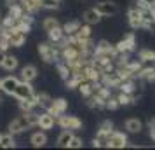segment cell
I'll use <instances>...</instances> for the list:
<instances>
[{
  "label": "cell",
  "mask_w": 155,
  "mask_h": 150,
  "mask_svg": "<svg viewBox=\"0 0 155 150\" xmlns=\"http://www.w3.org/2000/svg\"><path fill=\"white\" fill-rule=\"evenodd\" d=\"M68 110V101L64 100V98H58V100H52L51 101L49 108H47V112L54 115V117H59V115H63L64 112Z\"/></svg>",
  "instance_id": "9"
},
{
  "label": "cell",
  "mask_w": 155,
  "mask_h": 150,
  "mask_svg": "<svg viewBox=\"0 0 155 150\" xmlns=\"http://www.w3.org/2000/svg\"><path fill=\"white\" fill-rule=\"evenodd\" d=\"M126 131L127 133H131V135H136V133H141V129H143V122L140 119H127L126 121Z\"/></svg>",
  "instance_id": "16"
},
{
  "label": "cell",
  "mask_w": 155,
  "mask_h": 150,
  "mask_svg": "<svg viewBox=\"0 0 155 150\" xmlns=\"http://www.w3.org/2000/svg\"><path fill=\"white\" fill-rule=\"evenodd\" d=\"M148 128H150V129H155V117L148 121Z\"/></svg>",
  "instance_id": "34"
},
{
  "label": "cell",
  "mask_w": 155,
  "mask_h": 150,
  "mask_svg": "<svg viewBox=\"0 0 155 150\" xmlns=\"http://www.w3.org/2000/svg\"><path fill=\"white\" fill-rule=\"evenodd\" d=\"M138 79L145 80V82H155V66L153 68H145V70L140 72Z\"/></svg>",
  "instance_id": "25"
},
{
  "label": "cell",
  "mask_w": 155,
  "mask_h": 150,
  "mask_svg": "<svg viewBox=\"0 0 155 150\" xmlns=\"http://www.w3.org/2000/svg\"><path fill=\"white\" fill-rule=\"evenodd\" d=\"M92 35V32H91V25H87L85 23L84 26H80V30L77 32V35H75V38H78V40H89Z\"/></svg>",
  "instance_id": "23"
},
{
  "label": "cell",
  "mask_w": 155,
  "mask_h": 150,
  "mask_svg": "<svg viewBox=\"0 0 155 150\" xmlns=\"http://www.w3.org/2000/svg\"><path fill=\"white\" fill-rule=\"evenodd\" d=\"M23 115L28 119V122L31 126H38V119H40V114H37L35 110H28V112H23Z\"/></svg>",
  "instance_id": "29"
},
{
  "label": "cell",
  "mask_w": 155,
  "mask_h": 150,
  "mask_svg": "<svg viewBox=\"0 0 155 150\" xmlns=\"http://www.w3.org/2000/svg\"><path fill=\"white\" fill-rule=\"evenodd\" d=\"M4 58H5V52H2V51H0V66H2V61H4Z\"/></svg>",
  "instance_id": "36"
},
{
  "label": "cell",
  "mask_w": 155,
  "mask_h": 150,
  "mask_svg": "<svg viewBox=\"0 0 155 150\" xmlns=\"http://www.w3.org/2000/svg\"><path fill=\"white\" fill-rule=\"evenodd\" d=\"M37 75H38V70H37V66H33V65H26V66L21 68V80L33 82L37 79Z\"/></svg>",
  "instance_id": "14"
},
{
  "label": "cell",
  "mask_w": 155,
  "mask_h": 150,
  "mask_svg": "<svg viewBox=\"0 0 155 150\" xmlns=\"http://www.w3.org/2000/svg\"><path fill=\"white\" fill-rule=\"evenodd\" d=\"M127 21L131 25V28L134 30L143 28V9L140 5H133L127 12Z\"/></svg>",
  "instance_id": "4"
},
{
  "label": "cell",
  "mask_w": 155,
  "mask_h": 150,
  "mask_svg": "<svg viewBox=\"0 0 155 150\" xmlns=\"http://www.w3.org/2000/svg\"><path fill=\"white\" fill-rule=\"evenodd\" d=\"M40 4H42V9H47V11L61 7V0H40Z\"/></svg>",
  "instance_id": "28"
},
{
  "label": "cell",
  "mask_w": 155,
  "mask_h": 150,
  "mask_svg": "<svg viewBox=\"0 0 155 150\" xmlns=\"http://www.w3.org/2000/svg\"><path fill=\"white\" fill-rule=\"evenodd\" d=\"M30 143H31V147H35V148H40V147H44L45 143H47V135L42 131H37V133H33V135L30 136Z\"/></svg>",
  "instance_id": "15"
},
{
  "label": "cell",
  "mask_w": 155,
  "mask_h": 150,
  "mask_svg": "<svg viewBox=\"0 0 155 150\" xmlns=\"http://www.w3.org/2000/svg\"><path fill=\"white\" fill-rule=\"evenodd\" d=\"M14 96L16 100H28L31 96H35V91H33V86H31V82H26V80H19V84L16 87L14 91Z\"/></svg>",
  "instance_id": "3"
},
{
  "label": "cell",
  "mask_w": 155,
  "mask_h": 150,
  "mask_svg": "<svg viewBox=\"0 0 155 150\" xmlns=\"http://www.w3.org/2000/svg\"><path fill=\"white\" fill-rule=\"evenodd\" d=\"M14 147H16V140L12 133L0 135V148H14Z\"/></svg>",
  "instance_id": "19"
},
{
  "label": "cell",
  "mask_w": 155,
  "mask_h": 150,
  "mask_svg": "<svg viewBox=\"0 0 155 150\" xmlns=\"http://www.w3.org/2000/svg\"><path fill=\"white\" fill-rule=\"evenodd\" d=\"M98 131H99V133H105V135H112V133H113V124L110 121H105L101 126H99Z\"/></svg>",
  "instance_id": "31"
},
{
  "label": "cell",
  "mask_w": 155,
  "mask_h": 150,
  "mask_svg": "<svg viewBox=\"0 0 155 150\" xmlns=\"http://www.w3.org/2000/svg\"><path fill=\"white\" fill-rule=\"evenodd\" d=\"M80 21H70V23H66L63 26V30H64V33H66V37L70 38V37H75L77 35V32L80 30Z\"/></svg>",
  "instance_id": "21"
},
{
  "label": "cell",
  "mask_w": 155,
  "mask_h": 150,
  "mask_svg": "<svg viewBox=\"0 0 155 150\" xmlns=\"http://www.w3.org/2000/svg\"><path fill=\"white\" fill-rule=\"evenodd\" d=\"M37 49L45 63H54L58 59H61V47L54 45L52 42H38Z\"/></svg>",
  "instance_id": "1"
},
{
  "label": "cell",
  "mask_w": 155,
  "mask_h": 150,
  "mask_svg": "<svg viewBox=\"0 0 155 150\" xmlns=\"http://www.w3.org/2000/svg\"><path fill=\"white\" fill-rule=\"evenodd\" d=\"M2 84H4V79H0V91H2Z\"/></svg>",
  "instance_id": "37"
},
{
  "label": "cell",
  "mask_w": 155,
  "mask_h": 150,
  "mask_svg": "<svg viewBox=\"0 0 155 150\" xmlns=\"http://www.w3.org/2000/svg\"><path fill=\"white\" fill-rule=\"evenodd\" d=\"M96 9L99 11V14L103 16V18H110V16H115L119 12V5L112 2V0H103V2H99Z\"/></svg>",
  "instance_id": "8"
},
{
  "label": "cell",
  "mask_w": 155,
  "mask_h": 150,
  "mask_svg": "<svg viewBox=\"0 0 155 150\" xmlns=\"http://www.w3.org/2000/svg\"><path fill=\"white\" fill-rule=\"evenodd\" d=\"M23 4H25L26 11H28V12H31V14H35L37 11H40V9H42L40 0H23Z\"/></svg>",
  "instance_id": "26"
},
{
  "label": "cell",
  "mask_w": 155,
  "mask_h": 150,
  "mask_svg": "<svg viewBox=\"0 0 155 150\" xmlns=\"http://www.w3.org/2000/svg\"><path fill=\"white\" fill-rule=\"evenodd\" d=\"M56 70H58V73H59V77L63 80H66L68 79V75H70V65L66 63V61H59V63L56 65Z\"/></svg>",
  "instance_id": "24"
},
{
  "label": "cell",
  "mask_w": 155,
  "mask_h": 150,
  "mask_svg": "<svg viewBox=\"0 0 155 150\" xmlns=\"http://www.w3.org/2000/svg\"><path fill=\"white\" fill-rule=\"evenodd\" d=\"M150 138L155 142V129H150Z\"/></svg>",
  "instance_id": "35"
},
{
  "label": "cell",
  "mask_w": 155,
  "mask_h": 150,
  "mask_svg": "<svg viewBox=\"0 0 155 150\" xmlns=\"http://www.w3.org/2000/svg\"><path fill=\"white\" fill-rule=\"evenodd\" d=\"M56 124L61 126V129H70V131H78L82 128V121L75 115H59L56 117Z\"/></svg>",
  "instance_id": "2"
},
{
  "label": "cell",
  "mask_w": 155,
  "mask_h": 150,
  "mask_svg": "<svg viewBox=\"0 0 155 150\" xmlns=\"http://www.w3.org/2000/svg\"><path fill=\"white\" fill-rule=\"evenodd\" d=\"M80 147H82V138L73 136L71 142H70V145H68V148H80Z\"/></svg>",
  "instance_id": "33"
},
{
  "label": "cell",
  "mask_w": 155,
  "mask_h": 150,
  "mask_svg": "<svg viewBox=\"0 0 155 150\" xmlns=\"http://www.w3.org/2000/svg\"><path fill=\"white\" fill-rule=\"evenodd\" d=\"M5 33H7V40L11 44V47H23L25 42H26V33L21 32V30L11 28V30H5Z\"/></svg>",
  "instance_id": "5"
},
{
  "label": "cell",
  "mask_w": 155,
  "mask_h": 150,
  "mask_svg": "<svg viewBox=\"0 0 155 150\" xmlns=\"http://www.w3.org/2000/svg\"><path fill=\"white\" fill-rule=\"evenodd\" d=\"M136 4H138L141 9H147V7L153 9V7H155V0H138Z\"/></svg>",
  "instance_id": "32"
},
{
  "label": "cell",
  "mask_w": 155,
  "mask_h": 150,
  "mask_svg": "<svg viewBox=\"0 0 155 150\" xmlns=\"http://www.w3.org/2000/svg\"><path fill=\"white\" fill-rule=\"evenodd\" d=\"M18 84H19V79L18 77H14V75H9V77H5L4 79V84H2V91L5 94H9V96H12L16 91V87H18Z\"/></svg>",
  "instance_id": "12"
},
{
  "label": "cell",
  "mask_w": 155,
  "mask_h": 150,
  "mask_svg": "<svg viewBox=\"0 0 155 150\" xmlns=\"http://www.w3.org/2000/svg\"><path fill=\"white\" fill-rule=\"evenodd\" d=\"M0 135H2V133H0Z\"/></svg>",
  "instance_id": "40"
},
{
  "label": "cell",
  "mask_w": 155,
  "mask_h": 150,
  "mask_svg": "<svg viewBox=\"0 0 155 150\" xmlns=\"http://www.w3.org/2000/svg\"><path fill=\"white\" fill-rule=\"evenodd\" d=\"M127 147V136L120 131H113L108 140V148H124Z\"/></svg>",
  "instance_id": "10"
},
{
  "label": "cell",
  "mask_w": 155,
  "mask_h": 150,
  "mask_svg": "<svg viewBox=\"0 0 155 150\" xmlns=\"http://www.w3.org/2000/svg\"><path fill=\"white\" fill-rule=\"evenodd\" d=\"M54 124H56V117L51 114V112H44L40 114V119H38V128L44 129V131H49V129L54 128Z\"/></svg>",
  "instance_id": "11"
},
{
  "label": "cell",
  "mask_w": 155,
  "mask_h": 150,
  "mask_svg": "<svg viewBox=\"0 0 155 150\" xmlns=\"http://www.w3.org/2000/svg\"><path fill=\"white\" fill-rule=\"evenodd\" d=\"M30 128H31V124L28 122V119L25 115H19L14 121L9 122V133H12V135H19V133H23V131H26Z\"/></svg>",
  "instance_id": "7"
},
{
  "label": "cell",
  "mask_w": 155,
  "mask_h": 150,
  "mask_svg": "<svg viewBox=\"0 0 155 150\" xmlns=\"http://www.w3.org/2000/svg\"><path fill=\"white\" fill-rule=\"evenodd\" d=\"M117 100H119V105H120V107H129V105H133L134 101H136V98H134L131 93L120 91V93L117 94Z\"/></svg>",
  "instance_id": "20"
},
{
  "label": "cell",
  "mask_w": 155,
  "mask_h": 150,
  "mask_svg": "<svg viewBox=\"0 0 155 150\" xmlns=\"http://www.w3.org/2000/svg\"><path fill=\"white\" fill-rule=\"evenodd\" d=\"M0 21H2V18H0Z\"/></svg>",
  "instance_id": "39"
},
{
  "label": "cell",
  "mask_w": 155,
  "mask_h": 150,
  "mask_svg": "<svg viewBox=\"0 0 155 150\" xmlns=\"http://www.w3.org/2000/svg\"><path fill=\"white\" fill-rule=\"evenodd\" d=\"M2 101H4V100H2V96H0V105H2Z\"/></svg>",
  "instance_id": "38"
},
{
  "label": "cell",
  "mask_w": 155,
  "mask_h": 150,
  "mask_svg": "<svg viewBox=\"0 0 155 150\" xmlns=\"http://www.w3.org/2000/svg\"><path fill=\"white\" fill-rule=\"evenodd\" d=\"M59 26V21H58L56 18H45L44 19V23H42V28H44V32H51V30H54V28H58Z\"/></svg>",
  "instance_id": "27"
},
{
  "label": "cell",
  "mask_w": 155,
  "mask_h": 150,
  "mask_svg": "<svg viewBox=\"0 0 155 150\" xmlns=\"http://www.w3.org/2000/svg\"><path fill=\"white\" fill-rule=\"evenodd\" d=\"M82 18H84V21L87 23V25H91V26H92V25H98V23L101 21V18H103V16L99 14V11L96 7H92V9H87Z\"/></svg>",
  "instance_id": "13"
},
{
  "label": "cell",
  "mask_w": 155,
  "mask_h": 150,
  "mask_svg": "<svg viewBox=\"0 0 155 150\" xmlns=\"http://www.w3.org/2000/svg\"><path fill=\"white\" fill-rule=\"evenodd\" d=\"M2 68L7 72H14L18 68V58L14 54H5L4 61H2Z\"/></svg>",
  "instance_id": "18"
},
{
  "label": "cell",
  "mask_w": 155,
  "mask_h": 150,
  "mask_svg": "<svg viewBox=\"0 0 155 150\" xmlns=\"http://www.w3.org/2000/svg\"><path fill=\"white\" fill-rule=\"evenodd\" d=\"M138 58L141 61H150V59H155V51L152 49H141L138 52Z\"/></svg>",
  "instance_id": "30"
},
{
  "label": "cell",
  "mask_w": 155,
  "mask_h": 150,
  "mask_svg": "<svg viewBox=\"0 0 155 150\" xmlns=\"http://www.w3.org/2000/svg\"><path fill=\"white\" fill-rule=\"evenodd\" d=\"M117 51H119V54H129V52H133L134 47H136V37L134 33H127L122 40L117 42Z\"/></svg>",
  "instance_id": "6"
},
{
  "label": "cell",
  "mask_w": 155,
  "mask_h": 150,
  "mask_svg": "<svg viewBox=\"0 0 155 150\" xmlns=\"http://www.w3.org/2000/svg\"><path fill=\"white\" fill-rule=\"evenodd\" d=\"M51 101H52V98H51V94H47V93H37V107H40V108H49V105H51Z\"/></svg>",
  "instance_id": "22"
},
{
  "label": "cell",
  "mask_w": 155,
  "mask_h": 150,
  "mask_svg": "<svg viewBox=\"0 0 155 150\" xmlns=\"http://www.w3.org/2000/svg\"><path fill=\"white\" fill-rule=\"evenodd\" d=\"M73 136H75L73 135V131H70V129H63V131L59 133V136H58V147H61V148L68 147Z\"/></svg>",
  "instance_id": "17"
}]
</instances>
